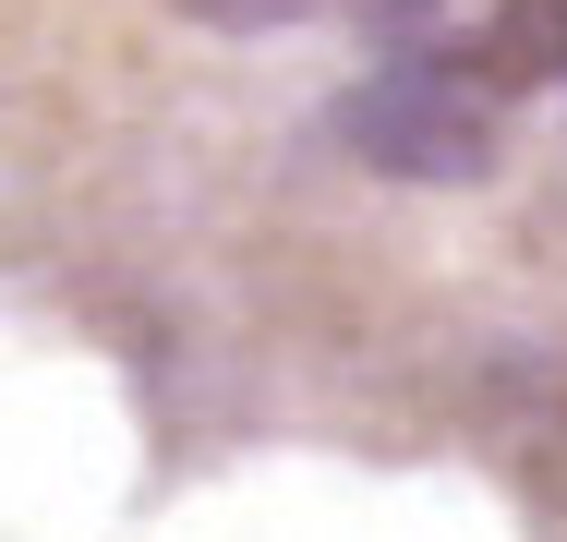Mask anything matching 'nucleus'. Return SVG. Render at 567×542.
<instances>
[{
    "instance_id": "1",
    "label": "nucleus",
    "mask_w": 567,
    "mask_h": 542,
    "mask_svg": "<svg viewBox=\"0 0 567 542\" xmlns=\"http://www.w3.org/2000/svg\"><path fill=\"white\" fill-rule=\"evenodd\" d=\"M495 108H507V85H495L471 49H447V61L374 73V85L339 108V133L374 169H399V181H483V169H495Z\"/></svg>"
},
{
    "instance_id": "2",
    "label": "nucleus",
    "mask_w": 567,
    "mask_h": 542,
    "mask_svg": "<svg viewBox=\"0 0 567 542\" xmlns=\"http://www.w3.org/2000/svg\"><path fill=\"white\" fill-rule=\"evenodd\" d=\"M471 61H483L507 97H519V85H544V73L567 61V0H495V24L471 37Z\"/></svg>"
},
{
    "instance_id": "3",
    "label": "nucleus",
    "mask_w": 567,
    "mask_h": 542,
    "mask_svg": "<svg viewBox=\"0 0 567 542\" xmlns=\"http://www.w3.org/2000/svg\"><path fill=\"white\" fill-rule=\"evenodd\" d=\"M399 12H423V0H399Z\"/></svg>"
}]
</instances>
